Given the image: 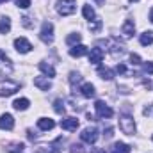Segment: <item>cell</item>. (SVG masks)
I'll use <instances>...</instances> for the list:
<instances>
[{"instance_id": "6da1fadb", "label": "cell", "mask_w": 153, "mask_h": 153, "mask_svg": "<svg viewBox=\"0 0 153 153\" xmlns=\"http://www.w3.org/2000/svg\"><path fill=\"white\" fill-rule=\"evenodd\" d=\"M76 11V0H59L57 2V13L61 16H70Z\"/></svg>"}, {"instance_id": "7a4b0ae2", "label": "cell", "mask_w": 153, "mask_h": 153, "mask_svg": "<svg viewBox=\"0 0 153 153\" xmlns=\"http://www.w3.org/2000/svg\"><path fill=\"white\" fill-rule=\"evenodd\" d=\"M119 128H121V132L123 134H126V135H134L135 134V121H134V117L132 116H121L119 117Z\"/></svg>"}, {"instance_id": "3957f363", "label": "cell", "mask_w": 153, "mask_h": 153, "mask_svg": "<svg viewBox=\"0 0 153 153\" xmlns=\"http://www.w3.org/2000/svg\"><path fill=\"white\" fill-rule=\"evenodd\" d=\"M13 71V64H11V59L0 50V80H4L5 76Z\"/></svg>"}, {"instance_id": "277c9868", "label": "cell", "mask_w": 153, "mask_h": 153, "mask_svg": "<svg viewBox=\"0 0 153 153\" xmlns=\"http://www.w3.org/2000/svg\"><path fill=\"white\" fill-rule=\"evenodd\" d=\"M39 38H41L43 43H46V45H50V43L53 41V25H52L50 22H45V23L41 25Z\"/></svg>"}, {"instance_id": "5b68a950", "label": "cell", "mask_w": 153, "mask_h": 153, "mask_svg": "<svg viewBox=\"0 0 153 153\" xmlns=\"http://www.w3.org/2000/svg\"><path fill=\"white\" fill-rule=\"evenodd\" d=\"M80 139H82L84 143H87V144H94V143L98 141V130H96L94 126H87V128L82 130Z\"/></svg>"}, {"instance_id": "8992f818", "label": "cell", "mask_w": 153, "mask_h": 153, "mask_svg": "<svg viewBox=\"0 0 153 153\" xmlns=\"http://www.w3.org/2000/svg\"><path fill=\"white\" fill-rule=\"evenodd\" d=\"M94 109H96V114L100 116L102 119H109V117L114 116V111H112L105 102H102V100H98V102L94 103Z\"/></svg>"}, {"instance_id": "52a82bcc", "label": "cell", "mask_w": 153, "mask_h": 153, "mask_svg": "<svg viewBox=\"0 0 153 153\" xmlns=\"http://www.w3.org/2000/svg\"><path fill=\"white\" fill-rule=\"evenodd\" d=\"M14 48H16L20 53H29V52L32 50V45H30L25 38H16L14 39Z\"/></svg>"}, {"instance_id": "ba28073f", "label": "cell", "mask_w": 153, "mask_h": 153, "mask_svg": "<svg viewBox=\"0 0 153 153\" xmlns=\"http://www.w3.org/2000/svg\"><path fill=\"white\" fill-rule=\"evenodd\" d=\"M61 128L68 130V132H75L78 128V119L76 117H64V119H61Z\"/></svg>"}, {"instance_id": "9c48e42d", "label": "cell", "mask_w": 153, "mask_h": 153, "mask_svg": "<svg viewBox=\"0 0 153 153\" xmlns=\"http://www.w3.org/2000/svg\"><path fill=\"white\" fill-rule=\"evenodd\" d=\"M18 89H20V84H16V82H7L5 85L0 87V96H11V94H14Z\"/></svg>"}, {"instance_id": "30bf717a", "label": "cell", "mask_w": 153, "mask_h": 153, "mask_svg": "<svg viewBox=\"0 0 153 153\" xmlns=\"http://www.w3.org/2000/svg\"><path fill=\"white\" fill-rule=\"evenodd\" d=\"M14 126V117L11 114H2L0 116V128L2 130H13Z\"/></svg>"}, {"instance_id": "8fae6325", "label": "cell", "mask_w": 153, "mask_h": 153, "mask_svg": "<svg viewBox=\"0 0 153 153\" xmlns=\"http://www.w3.org/2000/svg\"><path fill=\"white\" fill-rule=\"evenodd\" d=\"M103 61V50L102 48H93L89 53V62L91 64H100Z\"/></svg>"}, {"instance_id": "7c38bea8", "label": "cell", "mask_w": 153, "mask_h": 153, "mask_svg": "<svg viewBox=\"0 0 153 153\" xmlns=\"http://www.w3.org/2000/svg\"><path fill=\"white\" fill-rule=\"evenodd\" d=\"M85 53H89V48L85 46V45H75V46H71L70 48V55L71 57H82V55H85Z\"/></svg>"}, {"instance_id": "4fadbf2b", "label": "cell", "mask_w": 153, "mask_h": 153, "mask_svg": "<svg viewBox=\"0 0 153 153\" xmlns=\"http://www.w3.org/2000/svg\"><path fill=\"white\" fill-rule=\"evenodd\" d=\"M80 93H82V96H84V98H93V96L96 94L94 85H93V84H89V82H85V84H82V85H80Z\"/></svg>"}, {"instance_id": "5bb4252c", "label": "cell", "mask_w": 153, "mask_h": 153, "mask_svg": "<svg viewBox=\"0 0 153 153\" xmlns=\"http://www.w3.org/2000/svg\"><path fill=\"white\" fill-rule=\"evenodd\" d=\"M34 85L41 89V91H48L50 87H52V82L48 80V78H45V76H36L34 78Z\"/></svg>"}, {"instance_id": "9a60e30c", "label": "cell", "mask_w": 153, "mask_h": 153, "mask_svg": "<svg viewBox=\"0 0 153 153\" xmlns=\"http://www.w3.org/2000/svg\"><path fill=\"white\" fill-rule=\"evenodd\" d=\"M123 34H125V38H132L134 36V32H135V23H134V20H126L125 23H123Z\"/></svg>"}, {"instance_id": "2e32d148", "label": "cell", "mask_w": 153, "mask_h": 153, "mask_svg": "<svg viewBox=\"0 0 153 153\" xmlns=\"http://www.w3.org/2000/svg\"><path fill=\"white\" fill-rule=\"evenodd\" d=\"M38 126H39V130H52L53 126H55V123H53V119H50V117H41L38 121Z\"/></svg>"}, {"instance_id": "e0dca14e", "label": "cell", "mask_w": 153, "mask_h": 153, "mask_svg": "<svg viewBox=\"0 0 153 153\" xmlns=\"http://www.w3.org/2000/svg\"><path fill=\"white\" fill-rule=\"evenodd\" d=\"M29 105H30V102H29L27 98H18V100H14V103H13V107H14L16 111H27Z\"/></svg>"}, {"instance_id": "ac0fdd59", "label": "cell", "mask_w": 153, "mask_h": 153, "mask_svg": "<svg viewBox=\"0 0 153 153\" xmlns=\"http://www.w3.org/2000/svg\"><path fill=\"white\" fill-rule=\"evenodd\" d=\"M98 75L102 76L103 80H112L114 78V71L109 70V68H105V66H98Z\"/></svg>"}, {"instance_id": "d6986e66", "label": "cell", "mask_w": 153, "mask_h": 153, "mask_svg": "<svg viewBox=\"0 0 153 153\" xmlns=\"http://www.w3.org/2000/svg\"><path fill=\"white\" fill-rule=\"evenodd\" d=\"M23 150H25V144H23V143H11V144L5 148L7 153H23Z\"/></svg>"}, {"instance_id": "ffe728a7", "label": "cell", "mask_w": 153, "mask_h": 153, "mask_svg": "<svg viewBox=\"0 0 153 153\" xmlns=\"http://www.w3.org/2000/svg\"><path fill=\"white\" fill-rule=\"evenodd\" d=\"M39 70H41L45 75L48 76V78L55 76V70H53V66H52V64H46V62H39Z\"/></svg>"}, {"instance_id": "44dd1931", "label": "cell", "mask_w": 153, "mask_h": 153, "mask_svg": "<svg viewBox=\"0 0 153 153\" xmlns=\"http://www.w3.org/2000/svg\"><path fill=\"white\" fill-rule=\"evenodd\" d=\"M139 41H141V45H143V46H150V45L153 43V32H152V30L143 32V34H141V38H139Z\"/></svg>"}, {"instance_id": "7402d4cb", "label": "cell", "mask_w": 153, "mask_h": 153, "mask_svg": "<svg viewBox=\"0 0 153 153\" xmlns=\"http://www.w3.org/2000/svg\"><path fill=\"white\" fill-rule=\"evenodd\" d=\"M82 14H84V18L89 20V22L96 18V16H94V9H93L91 5H84V7H82Z\"/></svg>"}, {"instance_id": "603a6c76", "label": "cell", "mask_w": 153, "mask_h": 153, "mask_svg": "<svg viewBox=\"0 0 153 153\" xmlns=\"http://www.w3.org/2000/svg\"><path fill=\"white\" fill-rule=\"evenodd\" d=\"M11 30V20L9 18H2L0 20V34H7Z\"/></svg>"}, {"instance_id": "cb8c5ba5", "label": "cell", "mask_w": 153, "mask_h": 153, "mask_svg": "<svg viewBox=\"0 0 153 153\" xmlns=\"http://www.w3.org/2000/svg\"><path fill=\"white\" fill-rule=\"evenodd\" d=\"M130 152H132V148L125 143H116L114 144V153H130Z\"/></svg>"}, {"instance_id": "d4e9b609", "label": "cell", "mask_w": 153, "mask_h": 153, "mask_svg": "<svg viewBox=\"0 0 153 153\" xmlns=\"http://www.w3.org/2000/svg\"><path fill=\"white\" fill-rule=\"evenodd\" d=\"M80 39H82V36H80L78 32H75V34H70V36L66 38V43H68V45H71V46H75V45L80 43Z\"/></svg>"}, {"instance_id": "484cf974", "label": "cell", "mask_w": 153, "mask_h": 153, "mask_svg": "<svg viewBox=\"0 0 153 153\" xmlns=\"http://www.w3.org/2000/svg\"><path fill=\"white\" fill-rule=\"evenodd\" d=\"M53 111H55L57 114H64L66 109H64V102H62L61 98H57V100L53 102Z\"/></svg>"}, {"instance_id": "4316f807", "label": "cell", "mask_w": 153, "mask_h": 153, "mask_svg": "<svg viewBox=\"0 0 153 153\" xmlns=\"http://www.w3.org/2000/svg\"><path fill=\"white\" fill-rule=\"evenodd\" d=\"M89 29H91L93 32H98V30L102 29V20H98V18L91 20V22H89Z\"/></svg>"}, {"instance_id": "83f0119b", "label": "cell", "mask_w": 153, "mask_h": 153, "mask_svg": "<svg viewBox=\"0 0 153 153\" xmlns=\"http://www.w3.org/2000/svg\"><path fill=\"white\" fill-rule=\"evenodd\" d=\"M80 80H82V76L78 75V73H75V71H71V73H70V82H71L73 89H75L76 84H80Z\"/></svg>"}, {"instance_id": "f1b7e54d", "label": "cell", "mask_w": 153, "mask_h": 153, "mask_svg": "<svg viewBox=\"0 0 153 153\" xmlns=\"http://www.w3.org/2000/svg\"><path fill=\"white\" fill-rule=\"evenodd\" d=\"M36 153H59V152H55V150H52L50 146H39L38 150H36Z\"/></svg>"}, {"instance_id": "f546056e", "label": "cell", "mask_w": 153, "mask_h": 153, "mask_svg": "<svg viewBox=\"0 0 153 153\" xmlns=\"http://www.w3.org/2000/svg\"><path fill=\"white\" fill-rule=\"evenodd\" d=\"M70 152H71V153H84L85 150H84V146H82V144H71Z\"/></svg>"}, {"instance_id": "4dcf8cb0", "label": "cell", "mask_w": 153, "mask_h": 153, "mask_svg": "<svg viewBox=\"0 0 153 153\" xmlns=\"http://www.w3.org/2000/svg\"><path fill=\"white\" fill-rule=\"evenodd\" d=\"M130 62H132L134 66H139V64H141V57H139L137 53H130Z\"/></svg>"}, {"instance_id": "1f68e13d", "label": "cell", "mask_w": 153, "mask_h": 153, "mask_svg": "<svg viewBox=\"0 0 153 153\" xmlns=\"http://www.w3.org/2000/svg\"><path fill=\"white\" fill-rule=\"evenodd\" d=\"M16 5L22 9H29L30 7V0H16Z\"/></svg>"}, {"instance_id": "d6a6232c", "label": "cell", "mask_w": 153, "mask_h": 153, "mask_svg": "<svg viewBox=\"0 0 153 153\" xmlns=\"http://www.w3.org/2000/svg\"><path fill=\"white\" fill-rule=\"evenodd\" d=\"M144 71L148 73V75H153V62H144Z\"/></svg>"}, {"instance_id": "836d02e7", "label": "cell", "mask_w": 153, "mask_h": 153, "mask_svg": "<svg viewBox=\"0 0 153 153\" xmlns=\"http://www.w3.org/2000/svg\"><path fill=\"white\" fill-rule=\"evenodd\" d=\"M116 73H119V75H125V73H126V68H125V64H117V66H116Z\"/></svg>"}, {"instance_id": "e575fe53", "label": "cell", "mask_w": 153, "mask_h": 153, "mask_svg": "<svg viewBox=\"0 0 153 153\" xmlns=\"http://www.w3.org/2000/svg\"><path fill=\"white\" fill-rule=\"evenodd\" d=\"M22 23H23V27H32V22H30L29 16H23L22 18Z\"/></svg>"}, {"instance_id": "d590c367", "label": "cell", "mask_w": 153, "mask_h": 153, "mask_svg": "<svg viewBox=\"0 0 153 153\" xmlns=\"http://www.w3.org/2000/svg\"><path fill=\"white\" fill-rule=\"evenodd\" d=\"M150 112H152V105H148V107H144V111H143V114H144V116H150Z\"/></svg>"}, {"instance_id": "8d00e7d4", "label": "cell", "mask_w": 153, "mask_h": 153, "mask_svg": "<svg viewBox=\"0 0 153 153\" xmlns=\"http://www.w3.org/2000/svg\"><path fill=\"white\" fill-rule=\"evenodd\" d=\"M103 135H105L107 139H109V137H112V128H107V132H105Z\"/></svg>"}, {"instance_id": "74e56055", "label": "cell", "mask_w": 153, "mask_h": 153, "mask_svg": "<svg viewBox=\"0 0 153 153\" xmlns=\"http://www.w3.org/2000/svg\"><path fill=\"white\" fill-rule=\"evenodd\" d=\"M94 2H96L98 5H103V4H105V0H94Z\"/></svg>"}, {"instance_id": "f35d334b", "label": "cell", "mask_w": 153, "mask_h": 153, "mask_svg": "<svg viewBox=\"0 0 153 153\" xmlns=\"http://www.w3.org/2000/svg\"><path fill=\"white\" fill-rule=\"evenodd\" d=\"M150 20L153 22V7H152V11H150Z\"/></svg>"}, {"instance_id": "ab89813d", "label": "cell", "mask_w": 153, "mask_h": 153, "mask_svg": "<svg viewBox=\"0 0 153 153\" xmlns=\"http://www.w3.org/2000/svg\"><path fill=\"white\" fill-rule=\"evenodd\" d=\"M4 2H9V0H0V4H4Z\"/></svg>"}, {"instance_id": "60d3db41", "label": "cell", "mask_w": 153, "mask_h": 153, "mask_svg": "<svg viewBox=\"0 0 153 153\" xmlns=\"http://www.w3.org/2000/svg\"><path fill=\"white\" fill-rule=\"evenodd\" d=\"M130 2H137V0H130Z\"/></svg>"}]
</instances>
